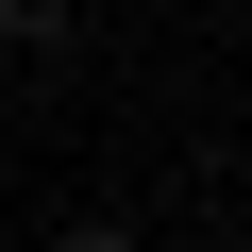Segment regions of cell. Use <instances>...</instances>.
<instances>
[{"instance_id":"1","label":"cell","mask_w":252,"mask_h":252,"mask_svg":"<svg viewBox=\"0 0 252 252\" xmlns=\"http://www.w3.org/2000/svg\"><path fill=\"white\" fill-rule=\"evenodd\" d=\"M51 252H135V219H67V235H51Z\"/></svg>"},{"instance_id":"2","label":"cell","mask_w":252,"mask_h":252,"mask_svg":"<svg viewBox=\"0 0 252 252\" xmlns=\"http://www.w3.org/2000/svg\"><path fill=\"white\" fill-rule=\"evenodd\" d=\"M34 34H51V0H0V51H34Z\"/></svg>"}]
</instances>
